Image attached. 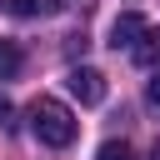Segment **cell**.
<instances>
[{"mask_svg":"<svg viewBox=\"0 0 160 160\" xmlns=\"http://www.w3.org/2000/svg\"><path fill=\"white\" fill-rule=\"evenodd\" d=\"M20 70V45L15 40H0V80H10Z\"/></svg>","mask_w":160,"mask_h":160,"instance_id":"6","label":"cell"},{"mask_svg":"<svg viewBox=\"0 0 160 160\" xmlns=\"http://www.w3.org/2000/svg\"><path fill=\"white\" fill-rule=\"evenodd\" d=\"M145 105H150V110H160V70H155V75H150V85H145Z\"/></svg>","mask_w":160,"mask_h":160,"instance_id":"8","label":"cell"},{"mask_svg":"<svg viewBox=\"0 0 160 160\" xmlns=\"http://www.w3.org/2000/svg\"><path fill=\"white\" fill-rule=\"evenodd\" d=\"M155 160H160V140H155Z\"/></svg>","mask_w":160,"mask_h":160,"instance_id":"10","label":"cell"},{"mask_svg":"<svg viewBox=\"0 0 160 160\" xmlns=\"http://www.w3.org/2000/svg\"><path fill=\"white\" fill-rule=\"evenodd\" d=\"M65 90H70L80 105H100V100H105V75L90 70V65H75V70L65 75Z\"/></svg>","mask_w":160,"mask_h":160,"instance_id":"2","label":"cell"},{"mask_svg":"<svg viewBox=\"0 0 160 160\" xmlns=\"http://www.w3.org/2000/svg\"><path fill=\"white\" fill-rule=\"evenodd\" d=\"M95 160H130V145H125V140H105Z\"/></svg>","mask_w":160,"mask_h":160,"instance_id":"7","label":"cell"},{"mask_svg":"<svg viewBox=\"0 0 160 160\" xmlns=\"http://www.w3.org/2000/svg\"><path fill=\"white\" fill-rule=\"evenodd\" d=\"M5 10L20 15V20H45V15L65 10V0H5Z\"/></svg>","mask_w":160,"mask_h":160,"instance_id":"4","label":"cell"},{"mask_svg":"<svg viewBox=\"0 0 160 160\" xmlns=\"http://www.w3.org/2000/svg\"><path fill=\"white\" fill-rule=\"evenodd\" d=\"M135 60H140L145 70H160V30L145 25V35H140V45H135Z\"/></svg>","mask_w":160,"mask_h":160,"instance_id":"5","label":"cell"},{"mask_svg":"<svg viewBox=\"0 0 160 160\" xmlns=\"http://www.w3.org/2000/svg\"><path fill=\"white\" fill-rule=\"evenodd\" d=\"M10 115H15V105H10V100H5V95H0V130H5V125H10Z\"/></svg>","mask_w":160,"mask_h":160,"instance_id":"9","label":"cell"},{"mask_svg":"<svg viewBox=\"0 0 160 160\" xmlns=\"http://www.w3.org/2000/svg\"><path fill=\"white\" fill-rule=\"evenodd\" d=\"M30 130H35V140H40V145H50V150H65V145L80 135V120L70 115V105H60V100L40 95V100L30 105Z\"/></svg>","mask_w":160,"mask_h":160,"instance_id":"1","label":"cell"},{"mask_svg":"<svg viewBox=\"0 0 160 160\" xmlns=\"http://www.w3.org/2000/svg\"><path fill=\"white\" fill-rule=\"evenodd\" d=\"M140 35H145V20H140L135 10H125V15L110 25V45H115V50H135V45H140Z\"/></svg>","mask_w":160,"mask_h":160,"instance_id":"3","label":"cell"}]
</instances>
